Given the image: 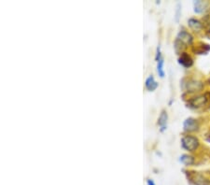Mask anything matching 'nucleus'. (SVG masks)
I'll return each instance as SVG.
<instances>
[{"label": "nucleus", "mask_w": 210, "mask_h": 185, "mask_svg": "<svg viewBox=\"0 0 210 185\" xmlns=\"http://www.w3.org/2000/svg\"><path fill=\"white\" fill-rule=\"evenodd\" d=\"M181 144H182V147L185 150H187V151L193 152L198 148L199 141H198L196 137H194L192 136H186L182 137Z\"/></svg>", "instance_id": "1"}, {"label": "nucleus", "mask_w": 210, "mask_h": 185, "mask_svg": "<svg viewBox=\"0 0 210 185\" xmlns=\"http://www.w3.org/2000/svg\"><path fill=\"white\" fill-rule=\"evenodd\" d=\"M178 41H181L184 44H191L192 42V37L186 31H181L178 35Z\"/></svg>", "instance_id": "2"}, {"label": "nucleus", "mask_w": 210, "mask_h": 185, "mask_svg": "<svg viewBox=\"0 0 210 185\" xmlns=\"http://www.w3.org/2000/svg\"><path fill=\"white\" fill-rule=\"evenodd\" d=\"M203 87H204L203 83L198 82V80H190V82H188V83H187V89L190 90L191 92L201 91Z\"/></svg>", "instance_id": "3"}, {"label": "nucleus", "mask_w": 210, "mask_h": 185, "mask_svg": "<svg viewBox=\"0 0 210 185\" xmlns=\"http://www.w3.org/2000/svg\"><path fill=\"white\" fill-rule=\"evenodd\" d=\"M197 128H198V123H197L196 120H194L192 118H189L184 122V129L185 130L194 131Z\"/></svg>", "instance_id": "4"}, {"label": "nucleus", "mask_w": 210, "mask_h": 185, "mask_svg": "<svg viewBox=\"0 0 210 185\" xmlns=\"http://www.w3.org/2000/svg\"><path fill=\"white\" fill-rule=\"evenodd\" d=\"M205 103H206V97L204 96L194 97V98H192V99L190 101V104L192 105V107H193V108L202 107V106L205 105Z\"/></svg>", "instance_id": "5"}, {"label": "nucleus", "mask_w": 210, "mask_h": 185, "mask_svg": "<svg viewBox=\"0 0 210 185\" xmlns=\"http://www.w3.org/2000/svg\"><path fill=\"white\" fill-rule=\"evenodd\" d=\"M146 88L148 91H154L157 87H158V83L156 82V80L154 79L153 76H149L147 79H146Z\"/></svg>", "instance_id": "6"}, {"label": "nucleus", "mask_w": 210, "mask_h": 185, "mask_svg": "<svg viewBox=\"0 0 210 185\" xmlns=\"http://www.w3.org/2000/svg\"><path fill=\"white\" fill-rule=\"evenodd\" d=\"M179 64L182 65L185 67H189V66H191L192 65V59L188 54L183 53L180 56V58H179Z\"/></svg>", "instance_id": "7"}, {"label": "nucleus", "mask_w": 210, "mask_h": 185, "mask_svg": "<svg viewBox=\"0 0 210 185\" xmlns=\"http://www.w3.org/2000/svg\"><path fill=\"white\" fill-rule=\"evenodd\" d=\"M188 24L191 26V28H192L194 31H200L202 29V27H203L201 22L196 20V19H193V18H191L188 21Z\"/></svg>", "instance_id": "8"}, {"label": "nucleus", "mask_w": 210, "mask_h": 185, "mask_svg": "<svg viewBox=\"0 0 210 185\" xmlns=\"http://www.w3.org/2000/svg\"><path fill=\"white\" fill-rule=\"evenodd\" d=\"M167 119H168V116H167V113L165 111H162L159 117V120H158V124L162 127V131H163L165 129V125H166V123H167Z\"/></svg>", "instance_id": "9"}, {"label": "nucleus", "mask_w": 210, "mask_h": 185, "mask_svg": "<svg viewBox=\"0 0 210 185\" xmlns=\"http://www.w3.org/2000/svg\"><path fill=\"white\" fill-rule=\"evenodd\" d=\"M180 162L186 166H192L194 163V159H193V157H192L190 155L184 154L180 157Z\"/></svg>", "instance_id": "10"}, {"label": "nucleus", "mask_w": 210, "mask_h": 185, "mask_svg": "<svg viewBox=\"0 0 210 185\" xmlns=\"http://www.w3.org/2000/svg\"><path fill=\"white\" fill-rule=\"evenodd\" d=\"M193 4H194V11L196 13L203 12L204 9H205V3H204L203 1H195Z\"/></svg>", "instance_id": "11"}, {"label": "nucleus", "mask_w": 210, "mask_h": 185, "mask_svg": "<svg viewBox=\"0 0 210 185\" xmlns=\"http://www.w3.org/2000/svg\"><path fill=\"white\" fill-rule=\"evenodd\" d=\"M157 71H158V74L161 78L165 77V71H163V59H162V58L160 60H158Z\"/></svg>", "instance_id": "12"}, {"label": "nucleus", "mask_w": 210, "mask_h": 185, "mask_svg": "<svg viewBox=\"0 0 210 185\" xmlns=\"http://www.w3.org/2000/svg\"><path fill=\"white\" fill-rule=\"evenodd\" d=\"M147 183H148V185H155V183H154V181L152 180H148Z\"/></svg>", "instance_id": "13"}, {"label": "nucleus", "mask_w": 210, "mask_h": 185, "mask_svg": "<svg viewBox=\"0 0 210 185\" xmlns=\"http://www.w3.org/2000/svg\"><path fill=\"white\" fill-rule=\"evenodd\" d=\"M204 185H210V182H207V183H205V184H204Z\"/></svg>", "instance_id": "14"}]
</instances>
